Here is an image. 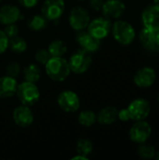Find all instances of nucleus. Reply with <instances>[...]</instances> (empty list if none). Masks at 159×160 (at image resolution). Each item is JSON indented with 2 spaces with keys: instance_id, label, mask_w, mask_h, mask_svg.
Listing matches in <instances>:
<instances>
[{
  "instance_id": "28",
  "label": "nucleus",
  "mask_w": 159,
  "mask_h": 160,
  "mask_svg": "<svg viewBox=\"0 0 159 160\" xmlns=\"http://www.w3.org/2000/svg\"><path fill=\"white\" fill-rule=\"evenodd\" d=\"M6 72H7V75L11 76V77H13V78L18 77L19 74H20V72H21L20 64H19L17 61H12V62H10V63L7 66Z\"/></svg>"
},
{
  "instance_id": "40",
  "label": "nucleus",
  "mask_w": 159,
  "mask_h": 160,
  "mask_svg": "<svg viewBox=\"0 0 159 160\" xmlns=\"http://www.w3.org/2000/svg\"><path fill=\"white\" fill-rule=\"evenodd\" d=\"M81 1H82V0H81Z\"/></svg>"
},
{
  "instance_id": "27",
  "label": "nucleus",
  "mask_w": 159,
  "mask_h": 160,
  "mask_svg": "<svg viewBox=\"0 0 159 160\" xmlns=\"http://www.w3.org/2000/svg\"><path fill=\"white\" fill-rule=\"evenodd\" d=\"M51 58V55L48 52L47 49H39L37 51L36 54H35V60L37 63L40 64V65H44L49 61V59Z\"/></svg>"
},
{
  "instance_id": "3",
  "label": "nucleus",
  "mask_w": 159,
  "mask_h": 160,
  "mask_svg": "<svg viewBox=\"0 0 159 160\" xmlns=\"http://www.w3.org/2000/svg\"><path fill=\"white\" fill-rule=\"evenodd\" d=\"M114 39L121 45H129L133 42L136 33L134 27L126 21L118 20L112 25Z\"/></svg>"
},
{
  "instance_id": "36",
  "label": "nucleus",
  "mask_w": 159,
  "mask_h": 160,
  "mask_svg": "<svg viewBox=\"0 0 159 160\" xmlns=\"http://www.w3.org/2000/svg\"><path fill=\"white\" fill-rule=\"evenodd\" d=\"M155 158H156L157 159L159 160V152L158 153H156V156H155Z\"/></svg>"
},
{
  "instance_id": "37",
  "label": "nucleus",
  "mask_w": 159,
  "mask_h": 160,
  "mask_svg": "<svg viewBox=\"0 0 159 160\" xmlns=\"http://www.w3.org/2000/svg\"><path fill=\"white\" fill-rule=\"evenodd\" d=\"M157 41H158L159 43V31L157 32Z\"/></svg>"
},
{
  "instance_id": "32",
  "label": "nucleus",
  "mask_w": 159,
  "mask_h": 160,
  "mask_svg": "<svg viewBox=\"0 0 159 160\" xmlns=\"http://www.w3.org/2000/svg\"><path fill=\"white\" fill-rule=\"evenodd\" d=\"M38 1L39 0H18V3L25 8H31L37 6Z\"/></svg>"
},
{
  "instance_id": "26",
  "label": "nucleus",
  "mask_w": 159,
  "mask_h": 160,
  "mask_svg": "<svg viewBox=\"0 0 159 160\" xmlns=\"http://www.w3.org/2000/svg\"><path fill=\"white\" fill-rule=\"evenodd\" d=\"M138 155L143 159H153L156 156V149L151 144H146L145 142L140 143V146L137 149Z\"/></svg>"
},
{
  "instance_id": "10",
  "label": "nucleus",
  "mask_w": 159,
  "mask_h": 160,
  "mask_svg": "<svg viewBox=\"0 0 159 160\" xmlns=\"http://www.w3.org/2000/svg\"><path fill=\"white\" fill-rule=\"evenodd\" d=\"M152 134V128L144 120L136 121V123L130 128L129 138L133 142L143 143L146 142Z\"/></svg>"
},
{
  "instance_id": "15",
  "label": "nucleus",
  "mask_w": 159,
  "mask_h": 160,
  "mask_svg": "<svg viewBox=\"0 0 159 160\" xmlns=\"http://www.w3.org/2000/svg\"><path fill=\"white\" fill-rule=\"evenodd\" d=\"M76 41L82 50L86 51L89 53L96 52L100 48V39L94 38L87 31H78Z\"/></svg>"
},
{
  "instance_id": "6",
  "label": "nucleus",
  "mask_w": 159,
  "mask_h": 160,
  "mask_svg": "<svg viewBox=\"0 0 159 160\" xmlns=\"http://www.w3.org/2000/svg\"><path fill=\"white\" fill-rule=\"evenodd\" d=\"M112 30L111 20L106 17H97L90 21L87 26V32L97 39H103L108 37Z\"/></svg>"
},
{
  "instance_id": "25",
  "label": "nucleus",
  "mask_w": 159,
  "mask_h": 160,
  "mask_svg": "<svg viewBox=\"0 0 159 160\" xmlns=\"http://www.w3.org/2000/svg\"><path fill=\"white\" fill-rule=\"evenodd\" d=\"M76 151L77 154L88 157L93 152V143L90 140L82 138L76 143Z\"/></svg>"
},
{
  "instance_id": "13",
  "label": "nucleus",
  "mask_w": 159,
  "mask_h": 160,
  "mask_svg": "<svg viewBox=\"0 0 159 160\" xmlns=\"http://www.w3.org/2000/svg\"><path fill=\"white\" fill-rule=\"evenodd\" d=\"M142 21L144 28L157 33L159 31V8L155 5L145 8L142 14Z\"/></svg>"
},
{
  "instance_id": "12",
  "label": "nucleus",
  "mask_w": 159,
  "mask_h": 160,
  "mask_svg": "<svg viewBox=\"0 0 159 160\" xmlns=\"http://www.w3.org/2000/svg\"><path fill=\"white\" fill-rule=\"evenodd\" d=\"M156 79L157 73L155 69L150 67H143L135 73L133 82L140 88H148L155 83Z\"/></svg>"
},
{
  "instance_id": "17",
  "label": "nucleus",
  "mask_w": 159,
  "mask_h": 160,
  "mask_svg": "<svg viewBox=\"0 0 159 160\" xmlns=\"http://www.w3.org/2000/svg\"><path fill=\"white\" fill-rule=\"evenodd\" d=\"M140 41L142 47L150 52H159V43L157 38V33L143 27L140 33Z\"/></svg>"
},
{
  "instance_id": "30",
  "label": "nucleus",
  "mask_w": 159,
  "mask_h": 160,
  "mask_svg": "<svg viewBox=\"0 0 159 160\" xmlns=\"http://www.w3.org/2000/svg\"><path fill=\"white\" fill-rule=\"evenodd\" d=\"M8 38L3 30H0V54L4 53L8 48Z\"/></svg>"
},
{
  "instance_id": "16",
  "label": "nucleus",
  "mask_w": 159,
  "mask_h": 160,
  "mask_svg": "<svg viewBox=\"0 0 159 160\" xmlns=\"http://www.w3.org/2000/svg\"><path fill=\"white\" fill-rule=\"evenodd\" d=\"M21 10L14 5H3L0 7V23L7 25L15 23L21 18Z\"/></svg>"
},
{
  "instance_id": "22",
  "label": "nucleus",
  "mask_w": 159,
  "mask_h": 160,
  "mask_svg": "<svg viewBox=\"0 0 159 160\" xmlns=\"http://www.w3.org/2000/svg\"><path fill=\"white\" fill-rule=\"evenodd\" d=\"M48 22L49 21L42 14H36L30 17V19L27 22V26L29 29L38 32V31H42L47 27Z\"/></svg>"
},
{
  "instance_id": "34",
  "label": "nucleus",
  "mask_w": 159,
  "mask_h": 160,
  "mask_svg": "<svg viewBox=\"0 0 159 160\" xmlns=\"http://www.w3.org/2000/svg\"><path fill=\"white\" fill-rule=\"evenodd\" d=\"M88 160V157H85V156H82V155H77V156H75V157H73L71 160Z\"/></svg>"
},
{
  "instance_id": "9",
  "label": "nucleus",
  "mask_w": 159,
  "mask_h": 160,
  "mask_svg": "<svg viewBox=\"0 0 159 160\" xmlns=\"http://www.w3.org/2000/svg\"><path fill=\"white\" fill-rule=\"evenodd\" d=\"M64 0H45L41 6V14L48 21L59 20L65 11Z\"/></svg>"
},
{
  "instance_id": "14",
  "label": "nucleus",
  "mask_w": 159,
  "mask_h": 160,
  "mask_svg": "<svg viewBox=\"0 0 159 160\" xmlns=\"http://www.w3.org/2000/svg\"><path fill=\"white\" fill-rule=\"evenodd\" d=\"M12 119L18 127L28 128L34 122V114L28 106L22 104L13 110Z\"/></svg>"
},
{
  "instance_id": "8",
  "label": "nucleus",
  "mask_w": 159,
  "mask_h": 160,
  "mask_svg": "<svg viewBox=\"0 0 159 160\" xmlns=\"http://www.w3.org/2000/svg\"><path fill=\"white\" fill-rule=\"evenodd\" d=\"M130 116V120L141 121L148 117L151 112V106L147 99L140 98L134 99L127 108Z\"/></svg>"
},
{
  "instance_id": "2",
  "label": "nucleus",
  "mask_w": 159,
  "mask_h": 160,
  "mask_svg": "<svg viewBox=\"0 0 159 160\" xmlns=\"http://www.w3.org/2000/svg\"><path fill=\"white\" fill-rule=\"evenodd\" d=\"M16 95L21 104L28 107L35 105L40 98V92L36 83L27 81L18 84Z\"/></svg>"
},
{
  "instance_id": "35",
  "label": "nucleus",
  "mask_w": 159,
  "mask_h": 160,
  "mask_svg": "<svg viewBox=\"0 0 159 160\" xmlns=\"http://www.w3.org/2000/svg\"><path fill=\"white\" fill-rule=\"evenodd\" d=\"M154 5H155L157 8H159V0H154Z\"/></svg>"
},
{
  "instance_id": "33",
  "label": "nucleus",
  "mask_w": 159,
  "mask_h": 160,
  "mask_svg": "<svg viewBox=\"0 0 159 160\" xmlns=\"http://www.w3.org/2000/svg\"><path fill=\"white\" fill-rule=\"evenodd\" d=\"M118 119L123 122H127L130 120V116H129L127 109H122L118 111Z\"/></svg>"
},
{
  "instance_id": "1",
  "label": "nucleus",
  "mask_w": 159,
  "mask_h": 160,
  "mask_svg": "<svg viewBox=\"0 0 159 160\" xmlns=\"http://www.w3.org/2000/svg\"><path fill=\"white\" fill-rule=\"evenodd\" d=\"M45 69L48 77L54 82H63L70 74L68 61L62 57H51L45 64Z\"/></svg>"
},
{
  "instance_id": "31",
  "label": "nucleus",
  "mask_w": 159,
  "mask_h": 160,
  "mask_svg": "<svg viewBox=\"0 0 159 160\" xmlns=\"http://www.w3.org/2000/svg\"><path fill=\"white\" fill-rule=\"evenodd\" d=\"M103 3H104L103 0H89V7L93 10L98 11V10H101Z\"/></svg>"
},
{
  "instance_id": "38",
  "label": "nucleus",
  "mask_w": 159,
  "mask_h": 160,
  "mask_svg": "<svg viewBox=\"0 0 159 160\" xmlns=\"http://www.w3.org/2000/svg\"><path fill=\"white\" fill-rule=\"evenodd\" d=\"M157 99H158V102H159V94H158V97H157Z\"/></svg>"
},
{
  "instance_id": "20",
  "label": "nucleus",
  "mask_w": 159,
  "mask_h": 160,
  "mask_svg": "<svg viewBox=\"0 0 159 160\" xmlns=\"http://www.w3.org/2000/svg\"><path fill=\"white\" fill-rule=\"evenodd\" d=\"M48 52L51 57H62L67 52V44L61 39H54L50 42L48 46Z\"/></svg>"
},
{
  "instance_id": "39",
  "label": "nucleus",
  "mask_w": 159,
  "mask_h": 160,
  "mask_svg": "<svg viewBox=\"0 0 159 160\" xmlns=\"http://www.w3.org/2000/svg\"><path fill=\"white\" fill-rule=\"evenodd\" d=\"M1 1H3V0H0V2H1Z\"/></svg>"
},
{
  "instance_id": "18",
  "label": "nucleus",
  "mask_w": 159,
  "mask_h": 160,
  "mask_svg": "<svg viewBox=\"0 0 159 160\" xmlns=\"http://www.w3.org/2000/svg\"><path fill=\"white\" fill-rule=\"evenodd\" d=\"M18 82L15 78L6 75L0 78V98H8L16 95Z\"/></svg>"
},
{
  "instance_id": "4",
  "label": "nucleus",
  "mask_w": 159,
  "mask_h": 160,
  "mask_svg": "<svg viewBox=\"0 0 159 160\" xmlns=\"http://www.w3.org/2000/svg\"><path fill=\"white\" fill-rule=\"evenodd\" d=\"M71 72L76 74L85 73L92 65V57L86 51L81 49L75 52L68 60Z\"/></svg>"
},
{
  "instance_id": "11",
  "label": "nucleus",
  "mask_w": 159,
  "mask_h": 160,
  "mask_svg": "<svg viewBox=\"0 0 159 160\" xmlns=\"http://www.w3.org/2000/svg\"><path fill=\"white\" fill-rule=\"evenodd\" d=\"M104 17L110 20H118L126 11V5L122 0H106L101 8Z\"/></svg>"
},
{
  "instance_id": "24",
  "label": "nucleus",
  "mask_w": 159,
  "mask_h": 160,
  "mask_svg": "<svg viewBox=\"0 0 159 160\" xmlns=\"http://www.w3.org/2000/svg\"><path fill=\"white\" fill-rule=\"evenodd\" d=\"M8 47L11 50V52L15 53H22L27 49V43L24 38L16 36L12 38H9Z\"/></svg>"
},
{
  "instance_id": "21",
  "label": "nucleus",
  "mask_w": 159,
  "mask_h": 160,
  "mask_svg": "<svg viewBox=\"0 0 159 160\" xmlns=\"http://www.w3.org/2000/svg\"><path fill=\"white\" fill-rule=\"evenodd\" d=\"M23 78L24 81L31 82H37L39 81L41 76V71L39 67L37 64H29L23 68Z\"/></svg>"
},
{
  "instance_id": "5",
  "label": "nucleus",
  "mask_w": 159,
  "mask_h": 160,
  "mask_svg": "<svg viewBox=\"0 0 159 160\" xmlns=\"http://www.w3.org/2000/svg\"><path fill=\"white\" fill-rule=\"evenodd\" d=\"M90 21L91 18L88 10L82 7H74L69 13L68 22L71 28L75 31H82L87 28Z\"/></svg>"
},
{
  "instance_id": "23",
  "label": "nucleus",
  "mask_w": 159,
  "mask_h": 160,
  "mask_svg": "<svg viewBox=\"0 0 159 160\" xmlns=\"http://www.w3.org/2000/svg\"><path fill=\"white\" fill-rule=\"evenodd\" d=\"M78 122L82 127H92L97 122V114L90 110H85L80 112L78 116Z\"/></svg>"
},
{
  "instance_id": "7",
  "label": "nucleus",
  "mask_w": 159,
  "mask_h": 160,
  "mask_svg": "<svg viewBox=\"0 0 159 160\" xmlns=\"http://www.w3.org/2000/svg\"><path fill=\"white\" fill-rule=\"evenodd\" d=\"M57 104L59 108L65 112L71 113L79 110L81 106V101L79 96L75 92L71 90H65L58 95Z\"/></svg>"
},
{
  "instance_id": "29",
  "label": "nucleus",
  "mask_w": 159,
  "mask_h": 160,
  "mask_svg": "<svg viewBox=\"0 0 159 160\" xmlns=\"http://www.w3.org/2000/svg\"><path fill=\"white\" fill-rule=\"evenodd\" d=\"M5 32V34L7 35V37L9 38H12L16 36H18L19 34V28L15 23H10V24H7L3 30Z\"/></svg>"
},
{
  "instance_id": "19",
  "label": "nucleus",
  "mask_w": 159,
  "mask_h": 160,
  "mask_svg": "<svg viewBox=\"0 0 159 160\" xmlns=\"http://www.w3.org/2000/svg\"><path fill=\"white\" fill-rule=\"evenodd\" d=\"M118 119V110L114 106H106L97 114V121L100 125L109 126Z\"/></svg>"
}]
</instances>
